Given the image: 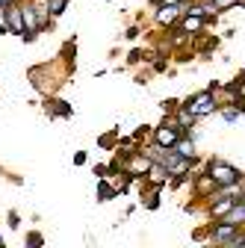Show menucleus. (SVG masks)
<instances>
[{
    "instance_id": "f8f14e48",
    "label": "nucleus",
    "mask_w": 245,
    "mask_h": 248,
    "mask_svg": "<svg viewBox=\"0 0 245 248\" xmlns=\"http://www.w3.org/2000/svg\"><path fill=\"white\" fill-rule=\"evenodd\" d=\"M145 177H151V183H166V177H168V169L163 166V163H154V166H151V171L145 174Z\"/></svg>"
},
{
    "instance_id": "20e7f679",
    "label": "nucleus",
    "mask_w": 245,
    "mask_h": 248,
    "mask_svg": "<svg viewBox=\"0 0 245 248\" xmlns=\"http://www.w3.org/2000/svg\"><path fill=\"white\" fill-rule=\"evenodd\" d=\"M151 166H154V160L148 157V154H127V163H124V174L127 177H145L151 171Z\"/></svg>"
},
{
    "instance_id": "4468645a",
    "label": "nucleus",
    "mask_w": 245,
    "mask_h": 248,
    "mask_svg": "<svg viewBox=\"0 0 245 248\" xmlns=\"http://www.w3.org/2000/svg\"><path fill=\"white\" fill-rule=\"evenodd\" d=\"M65 6H68V0H47V9H50V15L56 18V15H62L65 12Z\"/></svg>"
},
{
    "instance_id": "39448f33",
    "label": "nucleus",
    "mask_w": 245,
    "mask_h": 248,
    "mask_svg": "<svg viewBox=\"0 0 245 248\" xmlns=\"http://www.w3.org/2000/svg\"><path fill=\"white\" fill-rule=\"evenodd\" d=\"M236 231H239V225H230V222H222V219H216V225H213V233H210V239L225 245L228 239H233V236H236Z\"/></svg>"
},
{
    "instance_id": "aec40b11",
    "label": "nucleus",
    "mask_w": 245,
    "mask_h": 248,
    "mask_svg": "<svg viewBox=\"0 0 245 248\" xmlns=\"http://www.w3.org/2000/svg\"><path fill=\"white\" fill-rule=\"evenodd\" d=\"M0 3H3V6H6V3H12V0H0Z\"/></svg>"
},
{
    "instance_id": "1a4fd4ad",
    "label": "nucleus",
    "mask_w": 245,
    "mask_h": 248,
    "mask_svg": "<svg viewBox=\"0 0 245 248\" xmlns=\"http://www.w3.org/2000/svg\"><path fill=\"white\" fill-rule=\"evenodd\" d=\"M174 121L180 124L183 130H192L195 124H198V118H195V115H192V112H189L186 107H177V109H174Z\"/></svg>"
},
{
    "instance_id": "423d86ee",
    "label": "nucleus",
    "mask_w": 245,
    "mask_h": 248,
    "mask_svg": "<svg viewBox=\"0 0 245 248\" xmlns=\"http://www.w3.org/2000/svg\"><path fill=\"white\" fill-rule=\"evenodd\" d=\"M195 192H198L201 198H210V195H216V192H219V183L213 180V174H210V171H204V174L195 180Z\"/></svg>"
},
{
    "instance_id": "f257e3e1",
    "label": "nucleus",
    "mask_w": 245,
    "mask_h": 248,
    "mask_svg": "<svg viewBox=\"0 0 245 248\" xmlns=\"http://www.w3.org/2000/svg\"><path fill=\"white\" fill-rule=\"evenodd\" d=\"M207 171L213 174V180L219 183V189H225V186H233L242 174H239V169H233L230 163H222V160H213L210 166H207Z\"/></svg>"
},
{
    "instance_id": "dca6fc26",
    "label": "nucleus",
    "mask_w": 245,
    "mask_h": 248,
    "mask_svg": "<svg viewBox=\"0 0 245 248\" xmlns=\"http://www.w3.org/2000/svg\"><path fill=\"white\" fill-rule=\"evenodd\" d=\"M213 6H216L219 12H228V9H233V6H239V0H213Z\"/></svg>"
},
{
    "instance_id": "6ab92c4d",
    "label": "nucleus",
    "mask_w": 245,
    "mask_h": 248,
    "mask_svg": "<svg viewBox=\"0 0 245 248\" xmlns=\"http://www.w3.org/2000/svg\"><path fill=\"white\" fill-rule=\"evenodd\" d=\"M74 163H77V166H83V163H86V154H83V151H80V154H74Z\"/></svg>"
},
{
    "instance_id": "412c9836",
    "label": "nucleus",
    "mask_w": 245,
    "mask_h": 248,
    "mask_svg": "<svg viewBox=\"0 0 245 248\" xmlns=\"http://www.w3.org/2000/svg\"><path fill=\"white\" fill-rule=\"evenodd\" d=\"M0 245H3V236H0Z\"/></svg>"
},
{
    "instance_id": "6e6552de",
    "label": "nucleus",
    "mask_w": 245,
    "mask_h": 248,
    "mask_svg": "<svg viewBox=\"0 0 245 248\" xmlns=\"http://www.w3.org/2000/svg\"><path fill=\"white\" fill-rule=\"evenodd\" d=\"M222 222H230V225H239V228H242V225H245V201L236 198V204L222 216Z\"/></svg>"
},
{
    "instance_id": "9b49d317",
    "label": "nucleus",
    "mask_w": 245,
    "mask_h": 248,
    "mask_svg": "<svg viewBox=\"0 0 245 248\" xmlns=\"http://www.w3.org/2000/svg\"><path fill=\"white\" fill-rule=\"evenodd\" d=\"M180 24H183V30H186V33H201L204 24H207V18H204V15H183Z\"/></svg>"
},
{
    "instance_id": "0eeeda50",
    "label": "nucleus",
    "mask_w": 245,
    "mask_h": 248,
    "mask_svg": "<svg viewBox=\"0 0 245 248\" xmlns=\"http://www.w3.org/2000/svg\"><path fill=\"white\" fill-rule=\"evenodd\" d=\"M9 30L15 36H27L24 27V6H9Z\"/></svg>"
},
{
    "instance_id": "f3484780",
    "label": "nucleus",
    "mask_w": 245,
    "mask_h": 248,
    "mask_svg": "<svg viewBox=\"0 0 245 248\" xmlns=\"http://www.w3.org/2000/svg\"><path fill=\"white\" fill-rule=\"evenodd\" d=\"M239 115H242L239 109H222V118H225V121H236Z\"/></svg>"
},
{
    "instance_id": "2eb2a0df",
    "label": "nucleus",
    "mask_w": 245,
    "mask_h": 248,
    "mask_svg": "<svg viewBox=\"0 0 245 248\" xmlns=\"http://www.w3.org/2000/svg\"><path fill=\"white\" fill-rule=\"evenodd\" d=\"M9 30V6L0 3V33H6Z\"/></svg>"
},
{
    "instance_id": "9d476101",
    "label": "nucleus",
    "mask_w": 245,
    "mask_h": 248,
    "mask_svg": "<svg viewBox=\"0 0 245 248\" xmlns=\"http://www.w3.org/2000/svg\"><path fill=\"white\" fill-rule=\"evenodd\" d=\"M174 151H180L183 157H192V160H195V136H192V133H183V136L177 139Z\"/></svg>"
},
{
    "instance_id": "7ed1b4c3",
    "label": "nucleus",
    "mask_w": 245,
    "mask_h": 248,
    "mask_svg": "<svg viewBox=\"0 0 245 248\" xmlns=\"http://www.w3.org/2000/svg\"><path fill=\"white\" fill-rule=\"evenodd\" d=\"M183 133H189V130H183L177 121H163L160 127L154 130V142H157V145H163V148H174V145H177V139H180Z\"/></svg>"
},
{
    "instance_id": "f03ea898",
    "label": "nucleus",
    "mask_w": 245,
    "mask_h": 248,
    "mask_svg": "<svg viewBox=\"0 0 245 248\" xmlns=\"http://www.w3.org/2000/svg\"><path fill=\"white\" fill-rule=\"evenodd\" d=\"M186 109L195 115V118H204V115H213L219 109V104H216V98H213V89H204L201 95H195L189 104H186Z\"/></svg>"
},
{
    "instance_id": "ddd939ff",
    "label": "nucleus",
    "mask_w": 245,
    "mask_h": 248,
    "mask_svg": "<svg viewBox=\"0 0 245 248\" xmlns=\"http://www.w3.org/2000/svg\"><path fill=\"white\" fill-rule=\"evenodd\" d=\"M115 195H118V192H115V186H109L107 177H104V180L98 183V198H101V201H112Z\"/></svg>"
},
{
    "instance_id": "a211bd4d",
    "label": "nucleus",
    "mask_w": 245,
    "mask_h": 248,
    "mask_svg": "<svg viewBox=\"0 0 245 248\" xmlns=\"http://www.w3.org/2000/svg\"><path fill=\"white\" fill-rule=\"evenodd\" d=\"M177 107H180V104H177V101H166V104H163V109H166V112H174V109H177Z\"/></svg>"
}]
</instances>
